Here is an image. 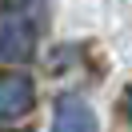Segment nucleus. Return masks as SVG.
I'll list each match as a JSON object with an SVG mask.
<instances>
[{"mask_svg": "<svg viewBox=\"0 0 132 132\" xmlns=\"http://www.w3.org/2000/svg\"><path fill=\"white\" fill-rule=\"evenodd\" d=\"M36 104V84L28 72H4L0 76V116L16 120Z\"/></svg>", "mask_w": 132, "mask_h": 132, "instance_id": "1", "label": "nucleus"}, {"mask_svg": "<svg viewBox=\"0 0 132 132\" xmlns=\"http://www.w3.org/2000/svg\"><path fill=\"white\" fill-rule=\"evenodd\" d=\"M52 132H96V112L84 104V96H60L52 112Z\"/></svg>", "mask_w": 132, "mask_h": 132, "instance_id": "2", "label": "nucleus"}, {"mask_svg": "<svg viewBox=\"0 0 132 132\" xmlns=\"http://www.w3.org/2000/svg\"><path fill=\"white\" fill-rule=\"evenodd\" d=\"M36 48V36L24 20H4L0 24V64H16V60H28Z\"/></svg>", "mask_w": 132, "mask_h": 132, "instance_id": "3", "label": "nucleus"}, {"mask_svg": "<svg viewBox=\"0 0 132 132\" xmlns=\"http://www.w3.org/2000/svg\"><path fill=\"white\" fill-rule=\"evenodd\" d=\"M124 116H128V124H132V84H128V92H124Z\"/></svg>", "mask_w": 132, "mask_h": 132, "instance_id": "4", "label": "nucleus"}]
</instances>
